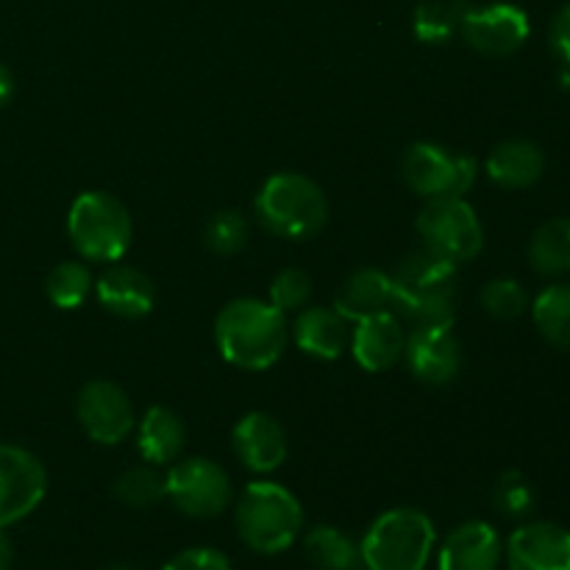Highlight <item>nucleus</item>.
<instances>
[{"mask_svg": "<svg viewBox=\"0 0 570 570\" xmlns=\"http://www.w3.org/2000/svg\"><path fill=\"white\" fill-rule=\"evenodd\" d=\"M215 343L223 360L239 371H267L287 345V321L271 301L237 298L215 321Z\"/></svg>", "mask_w": 570, "mask_h": 570, "instance_id": "f257e3e1", "label": "nucleus"}, {"mask_svg": "<svg viewBox=\"0 0 570 570\" xmlns=\"http://www.w3.org/2000/svg\"><path fill=\"white\" fill-rule=\"evenodd\" d=\"M456 273L454 262L432 254L429 248L404 256L395 273L393 306L404 321L417 326H454L456 315Z\"/></svg>", "mask_w": 570, "mask_h": 570, "instance_id": "f03ea898", "label": "nucleus"}, {"mask_svg": "<svg viewBox=\"0 0 570 570\" xmlns=\"http://www.w3.org/2000/svg\"><path fill=\"white\" fill-rule=\"evenodd\" d=\"M243 543L256 554H282L304 532V507L284 484L254 482L234 510Z\"/></svg>", "mask_w": 570, "mask_h": 570, "instance_id": "7ed1b4c3", "label": "nucleus"}, {"mask_svg": "<svg viewBox=\"0 0 570 570\" xmlns=\"http://www.w3.org/2000/svg\"><path fill=\"white\" fill-rule=\"evenodd\" d=\"M438 543V532L426 512L395 507L382 512L360 543L365 570H423Z\"/></svg>", "mask_w": 570, "mask_h": 570, "instance_id": "20e7f679", "label": "nucleus"}, {"mask_svg": "<svg viewBox=\"0 0 570 570\" xmlns=\"http://www.w3.org/2000/svg\"><path fill=\"white\" fill-rule=\"evenodd\" d=\"M256 217L271 234L284 239H309L328 220V200L312 178L276 173L256 195Z\"/></svg>", "mask_w": 570, "mask_h": 570, "instance_id": "39448f33", "label": "nucleus"}, {"mask_svg": "<svg viewBox=\"0 0 570 570\" xmlns=\"http://www.w3.org/2000/svg\"><path fill=\"white\" fill-rule=\"evenodd\" d=\"M67 234L83 259L120 262L131 248V215L115 195L89 189L72 200L67 212Z\"/></svg>", "mask_w": 570, "mask_h": 570, "instance_id": "423d86ee", "label": "nucleus"}, {"mask_svg": "<svg viewBox=\"0 0 570 570\" xmlns=\"http://www.w3.org/2000/svg\"><path fill=\"white\" fill-rule=\"evenodd\" d=\"M406 184L412 193L434 198H462L476 184L479 165L465 150H449L434 142H415L404 154Z\"/></svg>", "mask_w": 570, "mask_h": 570, "instance_id": "0eeeda50", "label": "nucleus"}, {"mask_svg": "<svg viewBox=\"0 0 570 570\" xmlns=\"http://www.w3.org/2000/svg\"><path fill=\"white\" fill-rule=\"evenodd\" d=\"M417 234L426 248L443 259L471 262L482 254L484 232L476 212L465 198H434L417 215Z\"/></svg>", "mask_w": 570, "mask_h": 570, "instance_id": "6e6552de", "label": "nucleus"}, {"mask_svg": "<svg viewBox=\"0 0 570 570\" xmlns=\"http://www.w3.org/2000/svg\"><path fill=\"white\" fill-rule=\"evenodd\" d=\"M165 488L173 507L189 518L220 515L234 499L228 473L206 456H193L173 465L165 476Z\"/></svg>", "mask_w": 570, "mask_h": 570, "instance_id": "1a4fd4ad", "label": "nucleus"}, {"mask_svg": "<svg viewBox=\"0 0 570 570\" xmlns=\"http://www.w3.org/2000/svg\"><path fill=\"white\" fill-rule=\"evenodd\" d=\"M48 493L45 465L20 445L0 443V529L22 521Z\"/></svg>", "mask_w": 570, "mask_h": 570, "instance_id": "9d476101", "label": "nucleus"}, {"mask_svg": "<svg viewBox=\"0 0 570 570\" xmlns=\"http://www.w3.org/2000/svg\"><path fill=\"white\" fill-rule=\"evenodd\" d=\"M76 415L87 438L98 445L122 443L134 429V406L126 390L106 379L83 384L76 401Z\"/></svg>", "mask_w": 570, "mask_h": 570, "instance_id": "9b49d317", "label": "nucleus"}, {"mask_svg": "<svg viewBox=\"0 0 570 570\" xmlns=\"http://www.w3.org/2000/svg\"><path fill=\"white\" fill-rule=\"evenodd\" d=\"M529 31L532 26L527 11L512 3H490L482 9L471 6L460 28L462 39L484 56H512L523 48Z\"/></svg>", "mask_w": 570, "mask_h": 570, "instance_id": "f8f14e48", "label": "nucleus"}, {"mask_svg": "<svg viewBox=\"0 0 570 570\" xmlns=\"http://www.w3.org/2000/svg\"><path fill=\"white\" fill-rule=\"evenodd\" d=\"M404 360L423 384H449L460 376L462 348L454 326H417L406 334Z\"/></svg>", "mask_w": 570, "mask_h": 570, "instance_id": "ddd939ff", "label": "nucleus"}, {"mask_svg": "<svg viewBox=\"0 0 570 570\" xmlns=\"http://www.w3.org/2000/svg\"><path fill=\"white\" fill-rule=\"evenodd\" d=\"M510 570H570V532L551 521L523 523L507 540Z\"/></svg>", "mask_w": 570, "mask_h": 570, "instance_id": "4468645a", "label": "nucleus"}, {"mask_svg": "<svg viewBox=\"0 0 570 570\" xmlns=\"http://www.w3.org/2000/svg\"><path fill=\"white\" fill-rule=\"evenodd\" d=\"M406 348V332L393 309L379 312L356 323L351 337V354L356 365L367 373H384L399 365Z\"/></svg>", "mask_w": 570, "mask_h": 570, "instance_id": "2eb2a0df", "label": "nucleus"}, {"mask_svg": "<svg viewBox=\"0 0 570 570\" xmlns=\"http://www.w3.org/2000/svg\"><path fill=\"white\" fill-rule=\"evenodd\" d=\"M234 454L248 471L273 473L287 460V434L284 426L267 412H248L234 426Z\"/></svg>", "mask_w": 570, "mask_h": 570, "instance_id": "dca6fc26", "label": "nucleus"}, {"mask_svg": "<svg viewBox=\"0 0 570 570\" xmlns=\"http://www.w3.org/2000/svg\"><path fill=\"white\" fill-rule=\"evenodd\" d=\"M504 546L499 532L484 521H468L443 540L438 554L440 570H499Z\"/></svg>", "mask_w": 570, "mask_h": 570, "instance_id": "f3484780", "label": "nucleus"}, {"mask_svg": "<svg viewBox=\"0 0 570 570\" xmlns=\"http://www.w3.org/2000/svg\"><path fill=\"white\" fill-rule=\"evenodd\" d=\"M95 295L100 306L117 317L139 321L148 317L156 306L154 282L142 271L128 265H115L95 282Z\"/></svg>", "mask_w": 570, "mask_h": 570, "instance_id": "a211bd4d", "label": "nucleus"}, {"mask_svg": "<svg viewBox=\"0 0 570 570\" xmlns=\"http://www.w3.org/2000/svg\"><path fill=\"white\" fill-rule=\"evenodd\" d=\"M348 321L328 306L301 309L298 321H295V343L304 354L315 356V360H337L348 348Z\"/></svg>", "mask_w": 570, "mask_h": 570, "instance_id": "6ab92c4d", "label": "nucleus"}, {"mask_svg": "<svg viewBox=\"0 0 570 570\" xmlns=\"http://www.w3.org/2000/svg\"><path fill=\"white\" fill-rule=\"evenodd\" d=\"M390 306H393V284H390L387 273L373 271V267L351 273L334 298V309L351 323L387 312Z\"/></svg>", "mask_w": 570, "mask_h": 570, "instance_id": "aec40b11", "label": "nucleus"}, {"mask_svg": "<svg viewBox=\"0 0 570 570\" xmlns=\"http://www.w3.org/2000/svg\"><path fill=\"white\" fill-rule=\"evenodd\" d=\"M543 150L529 139H507L488 156L490 181L504 189H527L543 176Z\"/></svg>", "mask_w": 570, "mask_h": 570, "instance_id": "412c9836", "label": "nucleus"}, {"mask_svg": "<svg viewBox=\"0 0 570 570\" xmlns=\"http://www.w3.org/2000/svg\"><path fill=\"white\" fill-rule=\"evenodd\" d=\"M139 454L150 465H167L181 456L187 443V429L181 417L167 406H150L139 423Z\"/></svg>", "mask_w": 570, "mask_h": 570, "instance_id": "4be33fe9", "label": "nucleus"}, {"mask_svg": "<svg viewBox=\"0 0 570 570\" xmlns=\"http://www.w3.org/2000/svg\"><path fill=\"white\" fill-rule=\"evenodd\" d=\"M304 554L315 570H356L360 546L337 527H315L304 538Z\"/></svg>", "mask_w": 570, "mask_h": 570, "instance_id": "5701e85b", "label": "nucleus"}, {"mask_svg": "<svg viewBox=\"0 0 570 570\" xmlns=\"http://www.w3.org/2000/svg\"><path fill=\"white\" fill-rule=\"evenodd\" d=\"M529 262L540 276H562L570 271V220H546L529 239Z\"/></svg>", "mask_w": 570, "mask_h": 570, "instance_id": "b1692460", "label": "nucleus"}, {"mask_svg": "<svg viewBox=\"0 0 570 570\" xmlns=\"http://www.w3.org/2000/svg\"><path fill=\"white\" fill-rule=\"evenodd\" d=\"M468 9V0H426L412 14V31L423 45H445L460 33Z\"/></svg>", "mask_w": 570, "mask_h": 570, "instance_id": "393cba45", "label": "nucleus"}, {"mask_svg": "<svg viewBox=\"0 0 570 570\" xmlns=\"http://www.w3.org/2000/svg\"><path fill=\"white\" fill-rule=\"evenodd\" d=\"M534 326L554 348L570 351V284H551L532 304Z\"/></svg>", "mask_w": 570, "mask_h": 570, "instance_id": "a878e982", "label": "nucleus"}, {"mask_svg": "<svg viewBox=\"0 0 570 570\" xmlns=\"http://www.w3.org/2000/svg\"><path fill=\"white\" fill-rule=\"evenodd\" d=\"M92 287V273L81 262H59L45 278V295L56 309H78Z\"/></svg>", "mask_w": 570, "mask_h": 570, "instance_id": "bb28decb", "label": "nucleus"}, {"mask_svg": "<svg viewBox=\"0 0 570 570\" xmlns=\"http://www.w3.org/2000/svg\"><path fill=\"white\" fill-rule=\"evenodd\" d=\"M115 495L120 504L131 507V510H148L167 499L165 476L150 465L131 468L115 482Z\"/></svg>", "mask_w": 570, "mask_h": 570, "instance_id": "cd10ccee", "label": "nucleus"}, {"mask_svg": "<svg viewBox=\"0 0 570 570\" xmlns=\"http://www.w3.org/2000/svg\"><path fill=\"white\" fill-rule=\"evenodd\" d=\"M204 243L212 254L234 256L248 245V223L239 212H217L204 228Z\"/></svg>", "mask_w": 570, "mask_h": 570, "instance_id": "c85d7f7f", "label": "nucleus"}, {"mask_svg": "<svg viewBox=\"0 0 570 570\" xmlns=\"http://www.w3.org/2000/svg\"><path fill=\"white\" fill-rule=\"evenodd\" d=\"M538 504L534 484L521 471H504L493 488V507L504 518H527Z\"/></svg>", "mask_w": 570, "mask_h": 570, "instance_id": "c756f323", "label": "nucleus"}, {"mask_svg": "<svg viewBox=\"0 0 570 570\" xmlns=\"http://www.w3.org/2000/svg\"><path fill=\"white\" fill-rule=\"evenodd\" d=\"M482 306L499 321H515L529 309V295L515 278H493L482 289Z\"/></svg>", "mask_w": 570, "mask_h": 570, "instance_id": "7c9ffc66", "label": "nucleus"}, {"mask_svg": "<svg viewBox=\"0 0 570 570\" xmlns=\"http://www.w3.org/2000/svg\"><path fill=\"white\" fill-rule=\"evenodd\" d=\"M312 295V278L298 267H287L271 284V304L278 312H301Z\"/></svg>", "mask_w": 570, "mask_h": 570, "instance_id": "2f4dec72", "label": "nucleus"}, {"mask_svg": "<svg viewBox=\"0 0 570 570\" xmlns=\"http://www.w3.org/2000/svg\"><path fill=\"white\" fill-rule=\"evenodd\" d=\"M161 570H232V562L223 551L200 546V549H187L167 560Z\"/></svg>", "mask_w": 570, "mask_h": 570, "instance_id": "473e14b6", "label": "nucleus"}, {"mask_svg": "<svg viewBox=\"0 0 570 570\" xmlns=\"http://www.w3.org/2000/svg\"><path fill=\"white\" fill-rule=\"evenodd\" d=\"M549 48L562 65L570 67V3L554 14L549 28Z\"/></svg>", "mask_w": 570, "mask_h": 570, "instance_id": "72a5a7b5", "label": "nucleus"}, {"mask_svg": "<svg viewBox=\"0 0 570 570\" xmlns=\"http://www.w3.org/2000/svg\"><path fill=\"white\" fill-rule=\"evenodd\" d=\"M11 98H14V76H11L9 67L0 61V109H6Z\"/></svg>", "mask_w": 570, "mask_h": 570, "instance_id": "f704fd0d", "label": "nucleus"}, {"mask_svg": "<svg viewBox=\"0 0 570 570\" xmlns=\"http://www.w3.org/2000/svg\"><path fill=\"white\" fill-rule=\"evenodd\" d=\"M11 560H14V551H11L9 538H6L3 529H0V570H9Z\"/></svg>", "mask_w": 570, "mask_h": 570, "instance_id": "c9c22d12", "label": "nucleus"}, {"mask_svg": "<svg viewBox=\"0 0 570 570\" xmlns=\"http://www.w3.org/2000/svg\"><path fill=\"white\" fill-rule=\"evenodd\" d=\"M106 570H134V568H128V566H111V568H106Z\"/></svg>", "mask_w": 570, "mask_h": 570, "instance_id": "e433bc0d", "label": "nucleus"}]
</instances>
